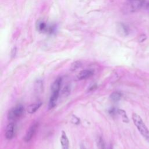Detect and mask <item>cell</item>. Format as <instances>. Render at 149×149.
Listing matches in <instances>:
<instances>
[{
	"label": "cell",
	"mask_w": 149,
	"mask_h": 149,
	"mask_svg": "<svg viewBox=\"0 0 149 149\" xmlns=\"http://www.w3.org/2000/svg\"><path fill=\"white\" fill-rule=\"evenodd\" d=\"M62 83V78L61 77H58L52 84L51 87V94L48 103V108L52 109L56 104V102L59 97V91L61 88Z\"/></svg>",
	"instance_id": "6da1fadb"
},
{
	"label": "cell",
	"mask_w": 149,
	"mask_h": 149,
	"mask_svg": "<svg viewBox=\"0 0 149 149\" xmlns=\"http://www.w3.org/2000/svg\"><path fill=\"white\" fill-rule=\"evenodd\" d=\"M132 118L134 125L140 133L147 141L149 142V130L146 126L141 118L136 113H133Z\"/></svg>",
	"instance_id": "7a4b0ae2"
},
{
	"label": "cell",
	"mask_w": 149,
	"mask_h": 149,
	"mask_svg": "<svg viewBox=\"0 0 149 149\" xmlns=\"http://www.w3.org/2000/svg\"><path fill=\"white\" fill-rule=\"evenodd\" d=\"M24 108L22 105H17L12 108L8 113V118L10 120H14L19 118L24 113Z\"/></svg>",
	"instance_id": "3957f363"
},
{
	"label": "cell",
	"mask_w": 149,
	"mask_h": 149,
	"mask_svg": "<svg viewBox=\"0 0 149 149\" xmlns=\"http://www.w3.org/2000/svg\"><path fill=\"white\" fill-rule=\"evenodd\" d=\"M38 122H35L31 125V126L29 127V129L26 132V133L24 137V140L26 142H29V141L31 140L34 134H35L37 129H38Z\"/></svg>",
	"instance_id": "277c9868"
},
{
	"label": "cell",
	"mask_w": 149,
	"mask_h": 149,
	"mask_svg": "<svg viewBox=\"0 0 149 149\" xmlns=\"http://www.w3.org/2000/svg\"><path fill=\"white\" fill-rule=\"evenodd\" d=\"M15 125L13 123H10L6 126L5 133V136L6 139L10 140L13 137L15 134Z\"/></svg>",
	"instance_id": "5b68a950"
},
{
	"label": "cell",
	"mask_w": 149,
	"mask_h": 149,
	"mask_svg": "<svg viewBox=\"0 0 149 149\" xmlns=\"http://www.w3.org/2000/svg\"><path fill=\"white\" fill-rule=\"evenodd\" d=\"M94 74V72L91 69H84L81 70L77 75L78 80H83L90 77Z\"/></svg>",
	"instance_id": "8992f818"
},
{
	"label": "cell",
	"mask_w": 149,
	"mask_h": 149,
	"mask_svg": "<svg viewBox=\"0 0 149 149\" xmlns=\"http://www.w3.org/2000/svg\"><path fill=\"white\" fill-rule=\"evenodd\" d=\"M60 143L61 144L62 149H69V141L68 137L63 130L62 131L61 135L60 137Z\"/></svg>",
	"instance_id": "52a82bcc"
},
{
	"label": "cell",
	"mask_w": 149,
	"mask_h": 149,
	"mask_svg": "<svg viewBox=\"0 0 149 149\" xmlns=\"http://www.w3.org/2000/svg\"><path fill=\"white\" fill-rule=\"evenodd\" d=\"M41 105H42V103L41 102H35L32 104H30V105L28 106L27 111L30 114L34 113L39 109V108L41 107Z\"/></svg>",
	"instance_id": "ba28073f"
},
{
	"label": "cell",
	"mask_w": 149,
	"mask_h": 149,
	"mask_svg": "<svg viewBox=\"0 0 149 149\" xmlns=\"http://www.w3.org/2000/svg\"><path fill=\"white\" fill-rule=\"evenodd\" d=\"M144 0H131L130 1V5L133 9H138L140 8L143 3Z\"/></svg>",
	"instance_id": "9c48e42d"
},
{
	"label": "cell",
	"mask_w": 149,
	"mask_h": 149,
	"mask_svg": "<svg viewBox=\"0 0 149 149\" xmlns=\"http://www.w3.org/2000/svg\"><path fill=\"white\" fill-rule=\"evenodd\" d=\"M121 97H122V94L119 91H114L112 93H111L109 96L110 99L114 102L119 101Z\"/></svg>",
	"instance_id": "30bf717a"
},
{
	"label": "cell",
	"mask_w": 149,
	"mask_h": 149,
	"mask_svg": "<svg viewBox=\"0 0 149 149\" xmlns=\"http://www.w3.org/2000/svg\"><path fill=\"white\" fill-rule=\"evenodd\" d=\"M117 113L119 115L122 119V121L125 123H128L129 122V119L126 115V112L121 109H117Z\"/></svg>",
	"instance_id": "8fae6325"
},
{
	"label": "cell",
	"mask_w": 149,
	"mask_h": 149,
	"mask_svg": "<svg viewBox=\"0 0 149 149\" xmlns=\"http://www.w3.org/2000/svg\"><path fill=\"white\" fill-rule=\"evenodd\" d=\"M97 146L98 147V149H106L104 141L103 139H102V137H98V139H97Z\"/></svg>",
	"instance_id": "7c38bea8"
},
{
	"label": "cell",
	"mask_w": 149,
	"mask_h": 149,
	"mask_svg": "<svg viewBox=\"0 0 149 149\" xmlns=\"http://www.w3.org/2000/svg\"><path fill=\"white\" fill-rule=\"evenodd\" d=\"M81 66V63L80 61H75L73 62L70 66V70L74 71L79 69Z\"/></svg>",
	"instance_id": "4fadbf2b"
},
{
	"label": "cell",
	"mask_w": 149,
	"mask_h": 149,
	"mask_svg": "<svg viewBox=\"0 0 149 149\" xmlns=\"http://www.w3.org/2000/svg\"><path fill=\"white\" fill-rule=\"evenodd\" d=\"M70 91V87H69V85H66V86H65L62 90V94L64 95H68Z\"/></svg>",
	"instance_id": "5bb4252c"
},
{
	"label": "cell",
	"mask_w": 149,
	"mask_h": 149,
	"mask_svg": "<svg viewBox=\"0 0 149 149\" xmlns=\"http://www.w3.org/2000/svg\"><path fill=\"white\" fill-rule=\"evenodd\" d=\"M72 122L73 123H75V124H78L79 122H80V120L78 118H77L76 116H73V118H72Z\"/></svg>",
	"instance_id": "9a60e30c"
},
{
	"label": "cell",
	"mask_w": 149,
	"mask_h": 149,
	"mask_svg": "<svg viewBox=\"0 0 149 149\" xmlns=\"http://www.w3.org/2000/svg\"><path fill=\"white\" fill-rule=\"evenodd\" d=\"M97 86L96 84H92L91 86H90L89 88H88V91H91L96 89Z\"/></svg>",
	"instance_id": "2e32d148"
},
{
	"label": "cell",
	"mask_w": 149,
	"mask_h": 149,
	"mask_svg": "<svg viewBox=\"0 0 149 149\" xmlns=\"http://www.w3.org/2000/svg\"><path fill=\"white\" fill-rule=\"evenodd\" d=\"M147 39V37L146 35L144 34H143V35H141L139 38V41L140 42H142L143 41H144L146 40Z\"/></svg>",
	"instance_id": "e0dca14e"
},
{
	"label": "cell",
	"mask_w": 149,
	"mask_h": 149,
	"mask_svg": "<svg viewBox=\"0 0 149 149\" xmlns=\"http://www.w3.org/2000/svg\"><path fill=\"white\" fill-rule=\"evenodd\" d=\"M80 149H86V148L85 146L83 144L81 143L80 145Z\"/></svg>",
	"instance_id": "ac0fdd59"
},
{
	"label": "cell",
	"mask_w": 149,
	"mask_h": 149,
	"mask_svg": "<svg viewBox=\"0 0 149 149\" xmlns=\"http://www.w3.org/2000/svg\"><path fill=\"white\" fill-rule=\"evenodd\" d=\"M110 149H112V147H111V148H110Z\"/></svg>",
	"instance_id": "d6986e66"
},
{
	"label": "cell",
	"mask_w": 149,
	"mask_h": 149,
	"mask_svg": "<svg viewBox=\"0 0 149 149\" xmlns=\"http://www.w3.org/2000/svg\"><path fill=\"white\" fill-rule=\"evenodd\" d=\"M148 8H149V4H148Z\"/></svg>",
	"instance_id": "ffe728a7"
},
{
	"label": "cell",
	"mask_w": 149,
	"mask_h": 149,
	"mask_svg": "<svg viewBox=\"0 0 149 149\" xmlns=\"http://www.w3.org/2000/svg\"><path fill=\"white\" fill-rule=\"evenodd\" d=\"M130 1H131V0H130Z\"/></svg>",
	"instance_id": "44dd1931"
}]
</instances>
